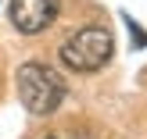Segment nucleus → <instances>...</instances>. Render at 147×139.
Wrapping results in <instances>:
<instances>
[{"mask_svg": "<svg viewBox=\"0 0 147 139\" xmlns=\"http://www.w3.org/2000/svg\"><path fill=\"white\" fill-rule=\"evenodd\" d=\"M122 21L129 25V36H133V47H147V32H144V29L136 25V21L129 18V14H122Z\"/></svg>", "mask_w": 147, "mask_h": 139, "instance_id": "obj_4", "label": "nucleus"}, {"mask_svg": "<svg viewBox=\"0 0 147 139\" xmlns=\"http://www.w3.org/2000/svg\"><path fill=\"white\" fill-rule=\"evenodd\" d=\"M43 139H54V136H43Z\"/></svg>", "mask_w": 147, "mask_h": 139, "instance_id": "obj_6", "label": "nucleus"}, {"mask_svg": "<svg viewBox=\"0 0 147 139\" xmlns=\"http://www.w3.org/2000/svg\"><path fill=\"white\" fill-rule=\"evenodd\" d=\"M7 14H11V25L18 29V32L36 36V32H43V29L54 25L57 0H11Z\"/></svg>", "mask_w": 147, "mask_h": 139, "instance_id": "obj_3", "label": "nucleus"}, {"mask_svg": "<svg viewBox=\"0 0 147 139\" xmlns=\"http://www.w3.org/2000/svg\"><path fill=\"white\" fill-rule=\"evenodd\" d=\"M14 82H18V100L36 118L54 114L57 107L65 104V96H68L65 78L57 75L50 64H43V61H25L18 68V78H14Z\"/></svg>", "mask_w": 147, "mask_h": 139, "instance_id": "obj_1", "label": "nucleus"}, {"mask_svg": "<svg viewBox=\"0 0 147 139\" xmlns=\"http://www.w3.org/2000/svg\"><path fill=\"white\" fill-rule=\"evenodd\" d=\"M111 54H115V36L108 32V25L79 29V32H72L68 39L61 43V50H57V57H61L65 68L83 71V75L100 71L108 61H111Z\"/></svg>", "mask_w": 147, "mask_h": 139, "instance_id": "obj_2", "label": "nucleus"}, {"mask_svg": "<svg viewBox=\"0 0 147 139\" xmlns=\"http://www.w3.org/2000/svg\"><path fill=\"white\" fill-rule=\"evenodd\" d=\"M72 139H93V136H86V132H76V136H72Z\"/></svg>", "mask_w": 147, "mask_h": 139, "instance_id": "obj_5", "label": "nucleus"}]
</instances>
